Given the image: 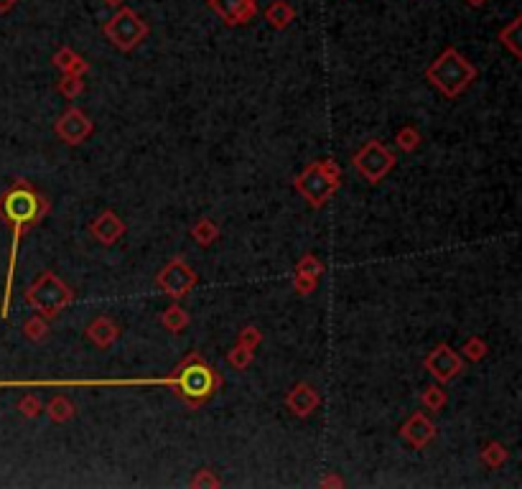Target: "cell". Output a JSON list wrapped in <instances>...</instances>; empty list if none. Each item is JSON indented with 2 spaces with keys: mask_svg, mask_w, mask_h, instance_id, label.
Returning <instances> with one entry per match:
<instances>
[{
  "mask_svg": "<svg viewBox=\"0 0 522 489\" xmlns=\"http://www.w3.org/2000/svg\"><path fill=\"white\" fill-rule=\"evenodd\" d=\"M426 79L439 89L441 95L448 97V100H456L469 89V84L477 79V67L458 54L453 46L441 54L439 59H433L426 69Z\"/></svg>",
  "mask_w": 522,
  "mask_h": 489,
  "instance_id": "3957f363",
  "label": "cell"
},
{
  "mask_svg": "<svg viewBox=\"0 0 522 489\" xmlns=\"http://www.w3.org/2000/svg\"><path fill=\"white\" fill-rule=\"evenodd\" d=\"M262 342V334L257 326H245V329L240 331V337H237V344H242V347H248V350H257Z\"/></svg>",
  "mask_w": 522,
  "mask_h": 489,
  "instance_id": "1f68e13d",
  "label": "cell"
},
{
  "mask_svg": "<svg viewBox=\"0 0 522 489\" xmlns=\"http://www.w3.org/2000/svg\"><path fill=\"white\" fill-rule=\"evenodd\" d=\"M216 237H219V227H216V222H211V219H199L194 227H191V240H197V245H202V248H209V245H214Z\"/></svg>",
  "mask_w": 522,
  "mask_h": 489,
  "instance_id": "ffe728a7",
  "label": "cell"
},
{
  "mask_svg": "<svg viewBox=\"0 0 522 489\" xmlns=\"http://www.w3.org/2000/svg\"><path fill=\"white\" fill-rule=\"evenodd\" d=\"M189 487H197V489H216L222 487V479L216 477V471L211 469H199L194 477H191Z\"/></svg>",
  "mask_w": 522,
  "mask_h": 489,
  "instance_id": "83f0119b",
  "label": "cell"
},
{
  "mask_svg": "<svg viewBox=\"0 0 522 489\" xmlns=\"http://www.w3.org/2000/svg\"><path fill=\"white\" fill-rule=\"evenodd\" d=\"M321 487H344V479L342 477H326L321 482Z\"/></svg>",
  "mask_w": 522,
  "mask_h": 489,
  "instance_id": "836d02e7",
  "label": "cell"
},
{
  "mask_svg": "<svg viewBox=\"0 0 522 489\" xmlns=\"http://www.w3.org/2000/svg\"><path fill=\"white\" fill-rule=\"evenodd\" d=\"M46 415H49L54 423H66L76 415V408L69 398H64V395H54L49 403H46Z\"/></svg>",
  "mask_w": 522,
  "mask_h": 489,
  "instance_id": "ac0fdd59",
  "label": "cell"
},
{
  "mask_svg": "<svg viewBox=\"0 0 522 489\" xmlns=\"http://www.w3.org/2000/svg\"><path fill=\"white\" fill-rule=\"evenodd\" d=\"M316 283H318V278L306 275V273H296V278H293V288H296L298 296H311V293L316 291Z\"/></svg>",
  "mask_w": 522,
  "mask_h": 489,
  "instance_id": "d6a6232c",
  "label": "cell"
},
{
  "mask_svg": "<svg viewBox=\"0 0 522 489\" xmlns=\"http://www.w3.org/2000/svg\"><path fill=\"white\" fill-rule=\"evenodd\" d=\"M420 403L428 408V410H441V408L448 403V395H446V390L441 388V382L439 385H428V388H423V393H420Z\"/></svg>",
  "mask_w": 522,
  "mask_h": 489,
  "instance_id": "603a6c76",
  "label": "cell"
},
{
  "mask_svg": "<svg viewBox=\"0 0 522 489\" xmlns=\"http://www.w3.org/2000/svg\"><path fill=\"white\" fill-rule=\"evenodd\" d=\"M423 367H426V372L433 380L446 385V382L456 380V377L464 372V359H461V355H458L456 350H451L448 344H439V347H433L426 355Z\"/></svg>",
  "mask_w": 522,
  "mask_h": 489,
  "instance_id": "9c48e42d",
  "label": "cell"
},
{
  "mask_svg": "<svg viewBox=\"0 0 522 489\" xmlns=\"http://www.w3.org/2000/svg\"><path fill=\"white\" fill-rule=\"evenodd\" d=\"M207 6L227 25H245L257 16L255 0H207Z\"/></svg>",
  "mask_w": 522,
  "mask_h": 489,
  "instance_id": "8fae6325",
  "label": "cell"
},
{
  "mask_svg": "<svg viewBox=\"0 0 522 489\" xmlns=\"http://www.w3.org/2000/svg\"><path fill=\"white\" fill-rule=\"evenodd\" d=\"M176 369L178 375H181V382H178V388L173 393L191 408L209 403L219 393V388H222V375L199 352H191Z\"/></svg>",
  "mask_w": 522,
  "mask_h": 489,
  "instance_id": "7a4b0ae2",
  "label": "cell"
},
{
  "mask_svg": "<svg viewBox=\"0 0 522 489\" xmlns=\"http://www.w3.org/2000/svg\"><path fill=\"white\" fill-rule=\"evenodd\" d=\"M57 89L62 92L66 100H76V97L82 95L84 92V82H82V76H69V74H64L62 79H59Z\"/></svg>",
  "mask_w": 522,
  "mask_h": 489,
  "instance_id": "4316f807",
  "label": "cell"
},
{
  "mask_svg": "<svg viewBox=\"0 0 522 489\" xmlns=\"http://www.w3.org/2000/svg\"><path fill=\"white\" fill-rule=\"evenodd\" d=\"M156 286L166 296H171V299L178 301L184 299V296H189L191 288L197 286V273L191 270V265L184 258H171V260L161 267V273L156 275Z\"/></svg>",
  "mask_w": 522,
  "mask_h": 489,
  "instance_id": "ba28073f",
  "label": "cell"
},
{
  "mask_svg": "<svg viewBox=\"0 0 522 489\" xmlns=\"http://www.w3.org/2000/svg\"><path fill=\"white\" fill-rule=\"evenodd\" d=\"M479 459H482L484 466H489V469H499V466L507 461V449H504V444H499V441H489V444L482 449Z\"/></svg>",
  "mask_w": 522,
  "mask_h": 489,
  "instance_id": "44dd1931",
  "label": "cell"
},
{
  "mask_svg": "<svg viewBox=\"0 0 522 489\" xmlns=\"http://www.w3.org/2000/svg\"><path fill=\"white\" fill-rule=\"evenodd\" d=\"M400 436L413 446V449H426V446L436 439V423H433L426 413L415 410V413L407 415V420L402 423Z\"/></svg>",
  "mask_w": 522,
  "mask_h": 489,
  "instance_id": "4fadbf2b",
  "label": "cell"
},
{
  "mask_svg": "<svg viewBox=\"0 0 522 489\" xmlns=\"http://www.w3.org/2000/svg\"><path fill=\"white\" fill-rule=\"evenodd\" d=\"M51 64H54L57 69H62V74H69V76H84L89 71V64L84 62L74 49H69V46H62V49L51 57Z\"/></svg>",
  "mask_w": 522,
  "mask_h": 489,
  "instance_id": "2e32d148",
  "label": "cell"
},
{
  "mask_svg": "<svg viewBox=\"0 0 522 489\" xmlns=\"http://www.w3.org/2000/svg\"><path fill=\"white\" fill-rule=\"evenodd\" d=\"M318 405H321V393L311 382H296L286 393V408L296 418H308Z\"/></svg>",
  "mask_w": 522,
  "mask_h": 489,
  "instance_id": "7c38bea8",
  "label": "cell"
},
{
  "mask_svg": "<svg viewBox=\"0 0 522 489\" xmlns=\"http://www.w3.org/2000/svg\"><path fill=\"white\" fill-rule=\"evenodd\" d=\"M89 232H92V237H95L100 245L110 248V245H115V242L125 235L127 227H125V222H122L120 214H115L112 209H102V214L89 224Z\"/></svg>",
  "mask_w": 522,
  "mask_h": 489,
  "instance_id": "5bb4252c",
  "label": "cell"
},
{
  "mask_svg": "<svg viewBox=\"0 0 522 489\" xmlns=\"http://www.w3.org/2000/svg\"><path fill=\"white\" fill-rule=\"evenodd\" d=\"M92 130H95L92 120H89L87 115H84L79 108H74V105L64 110L62 117H59L57 125H54L57 138L64 140L66 146H82L84 140L92 135Z\"/></svg>",
  "mask_w": 522,
  "mask_h": 489,
  "instance_id": "30bf717a",
  "label": "cell"
},
{
  "mask_svg": "<svg viewBox=\"0 0 522 489\" xmlns=\"http://www.w3.org/2000/svg\"><path fill=\"white\" fill-rule=\"evenodd\" d=\"M161 324H163L166 331H171V334H181V331L189 326V313H186L181 306L173 304L161 313Z\"/></svg>",
  "mask_w": 522,
  "mask_h": 489,
  "instance_id": "d6986e66",
  "label": "cell"
},
{
  "mask_svg": "<svg viewBox=\"0 0 522 489\" xmlns=\"http://www.w3.org/2000/svg\"><path fill=\"white\" fill-rule=\"evenodd\" d=\"M102 3H105V6H110V8H120L125 0H102Z\"/></svg>",
  "mask_w": 522,
  "mask_h": 489,
  "instance_id": "8d00e7d4",
  "label": "cell"
},
{
  "mask_svg": "<svg viewBox=\"0 0 522 489\" xmlns=\"http://www.w3.org/2000/svg\"><path fill=\"white\" fill-rule=\"evenodd\" d=\"M461 355H464L466 359H471V362H479V359L487 357V342H484L482 337H471L469 342L461 347Z\"/></svg>",
  "mask_w": 522,
  "mask_h": 489,
  "instance_id": "f1b7e54d",
  "label": "cell"
},
{
  "mask_svg": "<svg viewBox=\"0 0 522 489\" xmlns=\"http://www.w3.org/2000/svg\"><path fill=\"white\" fill-rule=\"evenodd\" d=\"M420 140H423V138H420L418 127H415V125L400 127V130H398V135H395V143L400 146L402 153H413L415 148L420 146Z\"/></svg>",
  "mask_w": 522,
  "mask_h": 489,
  "instance_id": "d4e9b609",
  "label": "cell"
},
{
  "mask_svg": "<svg viewBox=\"0 0 522 489\" xmlns=\"http://www.w3.org/2000/svg\"><path fill=\"white\" fill-rule=\"evenodd\" d=\"M520 18H512L507 25H504L502 31H499V41H502L504 46H507L509 51H512V57L520 59L522 51H520Z\"/></svg>",
  "mask_w": 522,
  "mask_h": 489,
  "instance_id": "7402d4cb",
  "label": "cell"
},
{
  "mask_svg": "<svg viewBox=\"0 0 522 489\" xmlns=\"http://www.w3.org/2000/svg\"><path fill=\"white\" fill-rule=\"evenodd\" d=\"M16 3H18V0H0V13H8Z\"/></svg>",
  "mask_w": 522,
  "mask_h": 489,
  "instance_id": "e575fe53",
  "label": "cell"
},
{
  "mask_svg": "<svg viewBox=\"0 0 522 489\" xmlns=\"http://www.w3.org/2000/svg\"><path fill=\"white\" fill-rule=\"evenodd\" d=\"M255 352L248 350V347H242V344H235L232 350L227 352V364L235 369H248L250 362H253Z\"/></svg>",
  "mask_w": 522,
  "mask_h": 489,
  "instance_id": "484cf974",
  "label": "cell"
},
{
  "mask_svg": "<svg viewBox=\"0 0 522 489\" xmlns=\"http://www.w3.org/2000/svg\"><path fill=\"white\" fill-rule=\"evenodd\" d=\"M25 301H28L33 311L41 313L44 318H57L74 301V291L57 273L44 270L36 278V283L25 291Z\"/></svg>",
  "mask_w": 522,
  "mask_h": 489,
  "instance_id": "5b68a950",
  "label": "cell"
},
{
  "mask_svg": "<svg viewBox=\"0 0 522 489\" xmlns=\"http://www.w3.org/2000/svg\"><path fill=\"white\" fill-rule=\"evenodd\" d=\"M49 212V202L41 197L28 181H16L11 189L0 197V217L11 224L13 240H11V258H8V278H6V296H3V309L0 316L8 318V309H11V296H13V273H16V263H18V250H21V237L28 227L41 222V217Z\"/></svg>",
  "mask_w": 522,
  "mask_h": 489,
  "instance_id": "6da1fadb",
  "label": "cell"
},
{
  "mask_svg": "<svg viewBox=\"0 0 522 489\" xmlns=\"http://www.w3.org/2000/svg\"><path fill=\"white\" fill-rule=\"evenodd\" d=\"M296 273H306V275H313V278H321L324 275V263L318 260L316 255H303L296 265Z\"/></svg>",
  "mask_w": 522,
  "mask_h": 489,
  "instance_id": "f546056e",
  "label": "cell"
},
{
  "mask_svg": "<svg viewBox=\"0 0 522 489\" xmlns=\"http://www.w3.org/2000/svg\"><path fill=\"white\" fill-rule=\"evenodd\" d=\"M18 410L21 413L25 415V418H36L38 413H41V410H44V403L38 401L36 395H23V398H21L18 401Z\"/></svg>",
  "mask_w": 522,
  "mask_h": 489,
  "instance_id": "4dcf8cb0",
  "label": "cell"
},
{
  "mask_svg": "<svg viewBox=\"0 0 522 489\" xmlns=\"http://www.w3.org/2000/svg\"><path fill=\"white\" fill-rule=\"evenodd\" d=\"M102 31L108 36V41L120 51H133L138 44H143L148 36V23L140 18L133 8L120 6V11L115 13L108 23L102 25Z\"/></svg>",
  "mask_w": 522,
  "mask_h": 489,
  "instance_id": "8992f818",
  "label": "cell"
},
{
  "mask_svg": "<svg viewBox=\"0 0 522 489\" xmlns=\"http://www.w3.org/2000/svg\"><path fill=\"white\" fill-rule=\"evenodd\" d=\"M23 334H25V339H31V342H44V339L49 337V318H44L41 313L28 318L23 324Z\"/></svg>",
  "mask_w": 522,
  "mask_h": 489,
  "instance_id": "cb8c5ba5",
  "label": "cell"
},
{
  "mask_svg": "<svg viewBox=\"0 0 522 489\" xmlns=\"http://www.w3.org/2000/svg\"><path fill=\"white\" fill-rule=\"evenodd\" d=\"M84 334H87L89 342L95 344V347H100V350H110V347L117 342V337H120V331H117L115 321L108 316H97L95 321H89Z\"/></svg>",
  "mask_w": 522,
  "mask_h": 489,
  "instance_id": "9a60e30c",
  "label": "cell"
},
{
  "mask_svg": "<svg viewBox=\"0 0 522 489\" xmlns=\"http://www.w3.org/2000/svg\"><path fill=\"white\" fill-rule=\"evenodd\" d=\"M352 166H354V171L359 173L364 181L380 184L382 178L393 171L395 153L390 151L385 143H380V140H367V143L352 156Z\"/></svg>",
  "mask_w": 522,
  "mask_h": 489,
  "instance_id": "52a82bcc",
  "label": "cell"
},
{
  "mask_svg": "<svg viewBox=\"0 0 522 489\" xmlns=\"http://www.w3.org/2000/svg\"><path fill=\"white\" fill-rule=\"evenodd\" d=\"M339 181H342V168L331 159H324L306 166L303 171L293 178V186L313 209H321L337 194Z\"/></svg>",
  "mask_w": 522,
  "mask_h": 489,
  "instance_id": "277c9868",
  "label": "cell"
},
{
  "mask_svg": "<svg viewBox=\"0 0 522 489\" xmlns=\"http://www.w3.org/2000/svg\"><path fill=\"white\" fill-rule=\"evenodd\" d=\"M464 3H469L471 8H482V6H487L489 0H464Z\"/></svg>",
  "mask_w": 522,
  "mask_h": 489,
  "instance_id": "d590c367",
  "label": "cell"
},
{
  "mask_svg": "<svg viewBox=\"0 0 522 489\" xmlns=\"http://www.w3.org/2000/svg\"><path fill=\"white\" fill-rule=\"evenodd\" d=\"M293 18H296V11H293V6L288 0H273L265 8V21L273 28H278V31H286L288 25L293 23Z\"/></svg>",
  "mask_w": 522,
  "mask_h": 489,
  "instance_id": "e0dca14e",
  "label": "cell"
}]
</instances>
